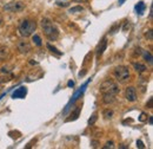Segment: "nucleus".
Masks as SVG:
<instances>
[{"label":"nucleus","instance_id":"f257e3e1","mask_svg":"<svg viewBox=\"0 0 153 149\" xmlns=\"http://www.w3.org/2000/svg\"><path fill=\"white\" fill-rule=\"evenodd\" d=\"M41 26H43V30H44L45 36L51 41H54V40L58 39V37H59V30L56 27V25H53V23L50 19H47V18L43 19Z\"/></svg>","mask_w":153,"mask_h":149},{"label":"nucleus","instance_id":"f03ea898","mask_svg":"<svg viewBox=\"0 0 153 149\" xmlns=\"http://www.w3.org/2000/svg\"><path fill=\"white\" fill-rule=\"evenodd\" d=\"M35 28H37V24H35V21H33L31 19H25L19 25V32L25 38L32 36L33 32L35 31Z\"/></svg>","mask_w":153,"mask_h":149},{"label":"nucleus","instance_id":"7ed1b4c3","mask_svg":"<svg viewBox=\"0 0 153 149\" xmlns=\"http://www.w3.org/2000/svg\"><path fill=\"white\" fill-rule=\"evenodd\" d=\"M100 92L102 94H111V95H117L119 92V86L117 83H114L111 79H107L100 84Z\"/></svg>","mask_w":153,"mask_h":149},{"label":"nucleus","instance_id":"20e7f679","mask_svg":"<svg viewBox=\"0 0 153 149\" xmlns=\"http://www.w3.org/2000/svg\"><path fill=\"white\" fill-rule=\"evenodd\" d=\"M113 75L114 77L119 81V82H125L126 79H128L130 77V70L127 66H124V65H119L114 69L113 71Z\"/></svg>","mask_w":153,"mask_h":149},{"label":"nucleus","instance_id":"39448f33","mask_svg":"<svg viewBox=\"0 0 153 149\" xmlns=\"http://www.w3.org/2000/svg\"><path fill=\"white\" fill-rule=\"evenodd\" d=\"M25 5L21 2V1H13V2H8L4 6V9L5 11H8V12H19L21 9H24Z\"/></svg>","mask_w":153,"mask_h":149},{"label":"nucleus","instance_id":"423d86ee","mask_svg":"<svg viewBox=\"0 0 153 149\" xmlns=\"http://www.w3.org/2000/svg\"><path fill=\"white\" fill-rule=\"evenodd\" d=\"M17 47L21 53H28L31 51V45L26 40H19L17 44Z\"/></svg>","mask_w":153,"mask_h":149},{"label":"nucleus","instance_id":"0eeeda50","mask_svg":"<svg viewBox=\"0 0 153 149\" xmlns=\"http://www.w3.org/2000/svg\"><path fill=\"white\" fill-rule=\"evenodd\" d=\"M125 96H126V100L128 102H136L137 101V91H136V89L133 86H128L126 89Z\"/></svg>","mask_w":153,"mask_h":149},{"label":"nucleus","instance_id":"6e6552de","mask_svg":"<svg viewBox=\"0 0 153 149\" xmlns=\"http://www.w3.org/2000/svg\"><path fill=\"white\" fill-rule=\"evenodd\" d=\"M27 95V88L26 86H20L18 88L13 94H12V98H25Z\"/></svg>","mask_w":153,"mask_h":149},{"label":"nucleus","instance_id":"1a4fd4ad","mask_svg":"<svg viewBox=\"0 0 153 149\" xmlns=\"http://www.w3.org/2000/svg\"><path fill=\"white\" fill-rule=\"evenodd\" d=\"M106 47H107V40H106V38H104L97 47V57H100L104 53V51L106 50Z\"/></svg>","mask_w":153,"mask_h":149},{"label":"nucleus","instance_id":"9d476101","mask_svg":"<svg viewBox=\"0 0 153 149\" xmlns=\"http://www.w3.org/2000/svg\"><path fill=\"white\" fill-rule=\"evenodd\" d=\"M145 9H146V5H145L144 1H139V2L136 5V11H137V13H138L139 15H143L144 12H145Z\"/></svg>","mask_w":153,"mask_h":149},{"label":"nucleus","instance_id":"9b49d317","mask_svg":"<svg viewBox=\"0 0 153 149\" xmlns=\"http://www.w3.org/2000/svg\"><path fill=\"white\" fill-rule=\"evenodd\" d=\"M105 104H112L115 101V95H111V94H104V98H102Z\"/></svg>","mask_w":153,"mask_h":149},{"label":"nucleus","instance_id":"f8f14e48","mask_svg":"<svg viewBox=\"0 0 153 149\" xmlns=\"http://www.w3.org/2000/svg\"><path fill=\"white\" fill-rule=\"evenodd\" d=\"M133 68H134V70L137 71V72H139V73H143V72H145L147 69H146V66L144 65V64H140V63H133Z\"/></svg>","mask_w":153,"mask_h":149},{"label":"nucleus","instance_id":"ddd939ff","mask_svg":"<svg viewBox=\"0 0 153 149\" xmlns=\"http://www.w3.org/2000/svg\"><path fill=\"white\" fill-rule=\"evenodd\" d=\"M47 49H48V50H50L52 53H54V55H57V56H61V55H63V52H60V51H59L57 47L52 46L51 44H47Z\"/></svg>","mask_w":153,"mask_h":149},{"label":"nucleus","instance_id":"4468645a","mask_svg":"<svg viewBox=\"0 0 153 149\" xmlns=\"http://www.w3.org/2000/svg\"><path fill=\"white\" fill-rule=\"evenodd\" d=\"M32 41L37 45V46H41L43 45V41H41V38L38 36V34H34L33 37H32Z\"/></svg>","mask_w":153,"mask_h":149},{"label":"nucleus","instance_id":"2eb2a0df","mask_svg":"<svg viewBox=\"0 0 153 149\" xmlns=\"http://www.w3.org/2000/svg\"><path fill=\"white\" fill-rule=\"evenodd\" d=\"M7 55H8V49H7V47H5V46L0 47V59L6 58V57H7Z\"/></svg>","mask_w":153,"mask_h":149},{"label":"nucleus","instance_id":"dca6fc26","mask_svg":"<svg viewBox=\"0 0 153 149\" xmlns=\"http://www.w3.org/2000/svg\"><path fill=\"white\" fill-rule=\"evenodd\" d=\"M80 110H81V108H80V107H76V110L71 114V118H70L69 121H71V120H73V121H74V120H76V118H78V116H79V114H80Z\"/></svg>","mask_w":153,"mask_h":149},{"label":"nucleus","instance_id":"f3484780","mask_svg":"<svg viewBox=\"0 0 153 149\" xmlns=\"http://www.w3.org/2000/svg\"><path fill=\"white\" fill-rule=\"evenodd\" d=\"M143 55H144L145 60H146V62H149L150 64H152V55H151L149 51H144V52H143Z\"/></svg>","mask_w":153,"mask_h":149},{"label":"nucleus","instance_id":"a211bd4d","mask_svg":"<svg viewBox=\"0 0 153 149\" xmlns=\"http://www.w3.org/2000/svg\"><path fill=\"white\" fill-rule=\"evenodd\" d=\"M102 115H104V117L105 118H111L112 116H113V111L112 110H110V109H106V110H104V113H102Z\"/></svg>","mask_w":153,"mask_h":149},{"label":"nucleus","instance_id":"6ab92c4d","mask_svg":"<svg viewBox=\"0 0 153 149\" xmlns=\"http://www.w3.org/2000/svg\"><path fill=\"white\" fill-rule=\"evenodd\" d=\"M84 11V8L81 7V6H76V7H71L70 9H69V12L70 13H76V12H82Z\"/></svg>","mask_w":153,"mask_h":149},{"label":"nucleus","instance_id":"aec40b11","mask_svg":"<svg viewBox=\"0 0 153 149\" xmlns=\"http://www.w3.org/2000/svg\"><path fill=\"white\" fill-rule=\"evenodd\" d=\"M102 148L104 149H108V148H114V143H113V141H110V142H106L105 143V146H102Z\"/></svg>","mask_w":153,"mask_h":149},{"label":"nucleus","instance_id":"412c9836","mask_svg":"<svg viewBox=\"0 0 153 149\" xmlns=\"http://www.w3.org/2000/svg\"><path fill=\"white\" fill-rule=\"evenodd\" d=\"M97 116H98L97 114H94V115H92V117H91V118L88 120V124H93V123H94V122L97 121V118H98Z\"/></svg>","mask_w":153,"mask_h":149},{"label":"nucleus","instance_id":"4be33fe9","mask_svg":"<svg viewBox=\"0 0 153 149\" xmlns=\"http://www.w3.org/2000/svg\"><path fill=\"white\" fill-rule=\"evenodd\" d=\"M137 147H138V148H145V146H144V143H143V142H141V141H140V140H139V141H137Z\"/></svg>","mask_w":153,"mask_h":149},{"label":"nucleus","instance_id":"5701e85b","mask_svg":"<svg viewBox=\"0 0 153 149\" xmlns=\"http://www.w3.org/2000/svg\"><path fill=\"white\" fill-rule=\"evenodd\" d=\"M139 120H140L141 122H144V121L146 120V114H144V113H143V114L140 115V118H139Z\"/></svg>","mask_w":153,"mask_h":149},{"label":"nucleus","instance_id":"b1692460","mask_svg":"<svg viewBox=\"0 0 153 149\" xmlns=\"http://www.w3.org/2000/svg\"><path fill=\"white\" fill-rule=\"evenodd\" d=\"M149 39H150V40H152V31H151V30L149 31Z\"/></svg>","mask_w":153,"mask_h":149},{"label":"nucleus","instance_id":"393cba45","mask_svg":"<svg viewBox=\"0 0 153 149\" xmlns=\"http://www.w3.org/2000/svg\"><path fill=\"white\" fill-rule=\"evenodd\" d=\"M127 28H130V24H128V23H126V25H125V27H124V31H126Z\"/></svg>","mask_w":153,"mask_h":149},{"label":"nucleus","instance_id":"a878e982","mask_svg":"<svg viewBox=\"0 0 153 149\" xmlns=\"http://www.w3.org/2000/svg\"><path fill=\"white\" fill-rule=\"evenodd\" d=\"M153 17V6H151V11H150V18Z\"/></svg>","mask_w":153,"mask_h":149},{"label":"nucleus","instance_id":"bb28decb","mask_svg":"<svg viewBox=\"0 0 153 149\" xmlns=\"http://www.w3.org/2000/svg\"><path fill=\"white\" fill-rule=\"evenodd\" d=\"M67 85H69V86H73V85H74V82H72V81H70Z\"/></svg>","mask_w":153,"mask_h":149},{"label":"nucleus","instance_id":"cd10ccee","mask_svg":"<svg viewBox=\"0 0 153 149\" xmlns=\"http://www.w3.org/2000/svg\"><path fill=\"white\" fill-rule=\"evenodd\" d=\"M78 2H86V1H88V0H76Z\"/></svg>","mask_w":153,"mask_h":149},{"label":"nucleus","instance_id":"c85d7f7f","mask_svg":"<svg viewBox=\"0 0 153 149\" xmlns=\"http://www.w3.org/2000/svg\"><path fill=\"white\" fill-rule=\"evenodd\" d=\"M124 1H125V0H119V4H123Z\"/></svg>","mask_w":153,"mask_h":149}]
</instances>
